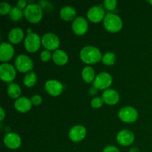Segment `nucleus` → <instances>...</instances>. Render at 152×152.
I'll list each match as a JSON object with an SVG mask.
<instances>
[{
  "instance_id": "nucleus-7",
  "label": "nucleus",
  "mask_w": 152,
  "mask_h": 152,
  "mask_svg": "<svg viewBox=\"0 0 152 152\" xmlns=\"http://www.w3.org/2000/svg\"><path fill=\"white\" fill-rule=\"evenodd\" d=\"M112 77L107 72H102L98 74L93 82V87L99 90H104L109 87L112 83Z\"/></svg>"
},
{
  "instance_id": "nucleus-3",
  "label": "nucleus",
  "mask_w": 152,
  "mask_h": 152,
  "mask_svg": "<svg viewBox=\"0 0 152 152\" xmlns=\"http://www.w3.org/2000/svg\"><path fill=\"white\" fill-rule=\"evenodd\" d=\"M24 16L32 23H37L42 18V9L40 4H30L27 5L23 11Z\"/></svg>"
},
{
  "instance_id": "nucleus-16",
  "label": "nucleus",
  "mask_w": 152,
  "mask_h": 152,
  "mask_svg": "<svg viewBox=\"0 0 152 152\" xmlns=\"http://www.w3.org/2000/svg\"><path fill=\"white\" fill-rule=\"evenodd\" d=\"M14 55V48L10 43L2 42L0 45V60L1 62H7Z\"/></svg>"
},
{
  "instance_id": "nucleus-1",
  "label": "nucleus",
  "mask_w": 152,
  "mask_h": 152,
  "mask_svg": "<svg viewBox=\"0 0 152 152\" xmlns=\"http://www.w3.org/2000/svg\"><path fill=\"white\" fill-rule=\"evenodd\" d=\"M80 58L87 64H94L99 62L102 59L101 51L94 46L88 45L80 51Z\"/></svg>"
},
{
  "instance_id": "nucleus-11",
  "label": "nucleus",
  "mask_w": 152,
  "mask_h": 152,
  "mask_svg": "<svg viewBox=\"0 0 152 152\" xmlns=\"http://www.w3.org/2000/svg\"><path fill=\"white\" fill-rule=\"evenodd\" d=\"M117 140L121 145L128 146L133 143L134 140V135L133 132L128 129H123L119 132L117 135Z\"/></svg>"
},
{
  "instance_id": "nucleus-36",
  "label": "nucleus",
  "mask_w": 152,
  "mask_h": 152,
  "mask_svg": "<svg viewBox=\"0 0 152 152\" xmlns=\"http://www.w3.org/2000/svg\"><path fill=\"white\" fill-rule=\"evenodd\" d=\"M129 152H140V150L138 149L137 148H135V147H134V148H132L130 150H129Z\"/></svg>"
},
{
  "instance_id": "nucleus-4",
  "label": "nucleus",
  "mask_w": 152,
  "mask_h": 152,
  "mask_svg": "<svg viewBox=\"0 0 152 152\" xmlns=\"http://www.w3.org/2000/svg\"><path fill=\"white\" fill-rule=\"evenodd\" d=\"M42 39L39 36L34 33H31L26 36L24 42V45L28 51L34 53L39 49Z\"/></svg>"
},
{
  "instance_id": "nucleus-17",
  "label": "nucleus",
  "mask_w": 152,
  "mask_h": 152,
  "mask_svg": "<svg viewBox=\"0 0 152 152\" xmlns=\"http://www.w3.org/2000/svg\"><path fill=\"white\" fill-rule=\"evenodd\" d=\"M102 99L104 102L108 105H114L120 100V94L114 89H107L102 93Z\"/></svg>"
},
{
  "instance_id": "nucleus-35",
  "label": "nucleus",
  "mask_w": 152,
  "mask_h": 152,
  "mask_svg": "<svg viewBox=\"0 0 152 152\" xmlns=\"http://www.w3.org/2000/svg\"><path fill=\"white\" fill-rule=\"evenodd\" d=\"M97 90L98 89H96V88L92 87L89 89V93H90L91 95H95L96 94H97Z\"/></svg>"
},
{
  "instance_id": "nucleus-15",
  "label": "nucleus",
  "mask_w": 152,
  "mask_h": 152,
  "mask_svg": "<svg viewBox=\"0 0 152 152\" xmlns=\"http://www.w3.org/2000/svg\"><path fill=\"white\" fill-rule=\"evenodd\" d=\"M105 16V11L100 5L93 6L87 12V17L93 22H99Z\"/></svg>"
},
{
  "instance_id": "nucleus-37",
  "label": "nucleus",
  "mask_w": 152,
  "mask_h": 152,
  "mask_svg": "<svg viewBox=\"0 0 152 152\" xmlns=\"http://www.w3.org/2000/svg\"><path fill=\"white\" fill-rule=\"evenodd\" d=\"M148 2H149L151 4H152V0H149V1H148Z\"/></svg>"
},
{
  "instance_id": "nucleus-18",
  "label": "nucleus",
  "mask_w": 152,
  "mask_h": 152,
  "mask_svg": "<svg viewBox=\"0 0 152 152\" xmlns=\"http://www.w3.org/2000/svg\"><path fill=\"white\" fill-rule=\"evenodd\" d=\"M32 102L28 98L22 96L16 99L14 102V107L18 111L22 113H25L30 111L32 107Z\"/></svg>"
},
{
  "instance_id": "nucleus-34",
  "label": "nucleus",
  "mask_w": 152,
  "mask_h": 152,
  "mask_svg": "<svg viewBox=\"0 0 152 152\" xmlns=\"http://www.w3.org/2000/svg\"><path fill=\"white\" fill-rule=\"evenodd\" d=\"M0 114H1L0 120H1V121H2V120H4V117H5V113H4V109H3L2 107H1V108H0Z\"/></svg>"
},
{
  "instance_id": "nucleus-30",
  "label": "nucleus",
  "mask_w": 152,
  "mask_h": 152,
  "mask_svg": "<svg viewBox=\"0 0 152 152\" xmlns=\"http://www.w3.org/2000/svg\"><path fill=\"white\" fill-rule=\"evenodd\" d=\"M40 56H41V59L43 62H48V61H49L52 55L51 53L50 52V50H45L42 51Z\"/></svg>"
},
{
  "instance_id": "nucleus-21",
  "label": "nucleus",
  "mask_w": 152,
  "mask_h": 152,
  "mask_svg": "<svg viewBox=\"0 0 152 152\" xmlns=\"http://www.w3.org/2000/svg\"><path fill=\"white\" fill-rule=\"evenodd\" d=\"M53 62L58 65H64L68 60V56L66 52L62 50H56L52 55Z\"/></svg>"
},
{
  "instance_id": "nucleus-19",
  "label": "nucleus",
  "mask_w": 152,
  "mask_h": 152,
  "mask_svg": "<svg viewBox=\"0 0 152 152\" xmlns=\"http://www.w3.org/2000/svg\"><path fill=\"white\" fill-rule=\"evenodd\" d=\"M24 38V31L20 28H14L8 34V39L13 44H18Z\"/></svg>"
},
{
  "instance_id": "nucleus-8",
  "label": "nucleus",
  "mask_w": 152,
  "mask_h": 152,
  "mask_svg": "<svg viewBox=\"0 0 152 152\" xmlns=\"http://www.w3.org/2000/svg\"><path fill=\"white\" fill-rule=\"evenodd\" d=\"M16 71L14 67L9 63H3L0 65V77L6 83H12L16 77Z\"/></svg>"
},
{
  "instance_id": "nucleus-31",
  "label": "nucleus",
  "mask_w": 152,
  "mask_h": 152,
  "mask_svg": "<svg viewBox=\"0 0 152 152\" xmlns=\"http://www.w3.org/2000/svg\"><path fill=\"white\" fill-rule=\"evenodd\" d=\"M31 100L33 105H39L42 103V99L41 96L39 94L34 95L31 99Z\"/></svg>"
},
{
  "instance_id": "nucleus-10",
  "label": "nucleus",
  "mask_w": 152,
  "mask_h": 152,
  "mask_svg": "<svg viewBox=\"0 0 152 152\" xmlns=\"http://www.w3.org/2000/svg\"><path fill=\"white\" fill-rule=\"evenodd\" d=\"M45 88L49 94L56 96H59L63 91V85L58 80H50L45 83Z\"/></svg>"
},
{
  "instance_id": "nucleus-9",
  "label": "nucleus",
  "mask_w": 152,
  "mask_h": 152,
  "mask_svg": "<svg viewBox=\"0 0 152 152\" xmlns=\"http://www.w3.org/2000/svg\"><path fill=\"white\" fill-rule=\"evenodd\" d=\"M42 44L46 50H56L60 45V41L57 36L53 33H47L42 37Z\"/></svg>"
},
{
  "instance_id": "nucleus-5",
  "label": "nucleus",
  "mask_w": 152,
  "mask_h": 152,
  "mask_svg": "<svg viewBox=\"0 0 152 152\" xmlns=\"http://www.w3.org/2000/svg\"><path fill=\"white\" fill-rule=\"evenodd\" d=\"M15 66L19 71L26 73L31 71L34 63L31 58L25 54H19L15 59Z\"/></svg>"
},
{
  "instance_id": "nucleus-14",
  "label": "nucleus",
  "mask_w": 152,
  "mask_h": 152,
  "mask_svg": "<svg viewBox=\"0 0 152 152\" xmlns=\"http://www.w3.org/2000/svg\"><path fill=\"white\" fill-rule=\"evenodd\" d=\"M86 135V129L84 126L77 125L70 129L68 136L73 142H78L83 140Z\"/></svg>"
},
{
  "instance_id": "nucleus-22",
  "label": "nucleus",
  "mask_w": 152,
  "mask_h": 152,
  "mask_svg": "<svg viewBox=\"0 0 152 152\" xmlns=\"http://www.w3.org/2000/svg\"><path fill=\"white\" fill-rule=\"evenodd\" d=\"M82 77L83 80L87 83H91L95 80V71L91 66H86L82 71Z\"/></svg>"
},
{
  "instance_id": "nucleus-13",
  "label": "nucleus",
  "mask_w": 152,
  "mask_h": 152,
  "mask_svg": "<svg viewBox=\"0 0 152 152\" xmlns=\"http://www.w3.org/2000/svg\"><path fill=\"white\" fill-rule=\"evenodd\" d=\"M4 143L10 149H16L19 148L22 143V140H21L19 135L17 134L10 132L7 133L4 137Z\"/></svg>"
},
{
  "instance_id": "nucleus-2",
  "label": "nucleus",
  "mask_w": 152,
  "mask_h": 152,
  "mask_svg": "<svg viewBox=\"0 0 152 152\" xmlns=\"http://www.w3.org/2000/svg\"><path fill=\"white\" fill-rule=\"evenodd\" d=\"M103 25L105 30L109 32L116 33L120 31L123 28V21L115 13H108L104 18Z\"/></svg>"
},
{
  "instance_id": "nucleus-33",
  "label": "nucleus",
  "mask_w": 152,
  "mask_h": 152,
  "mask_svg": "<svg viewBox=\"0 0 152 152\" xmlns=\"http://www.w3.org/2000/svg\"><path fill=\"white\" fill-rule=\"evenodd\" d=\"M27 2L25 0H19V1H17L16 3V5H17V7H19V9L25 8L27 7Z\"/></svg>"
},
{
  "instance_id": "nucleus-27",
  "label": "nucleus",
  "mask_w": 152,
  "mask_h": 152,
  "mask_svg": "<svg viewBox=\"0 0 152 152\" xmlns=\"http://www.w3.org/2000/svg\"><path fill=\"white\" fill-rule=\"evenodd\" d=\"M12 8L9 3L5 2V1H3V2L0 3V14L1 15H5L7 13H10L11 11Z\"/></svg>"
},
{
  "instance_id": "nucleus-24",
  "label": "nucleus",
  "mask_w": 152,
  "mask_h": 152,
  "mask_svg": "<svg viewBox=\"0 0 152 152\" xmlns=\"http://www.w3.org/2000/svg\"><path fill=\"white\" fill-rule=\"evenodd\" d=\"M37 74L34 72H28L26 75L25 76L23 80L24 85L26 87H33L37 83Z\"/></svg>"
},
{
  "instance_id": "nucleus-25",
  "label": "nucleus",
  "mask_w": 152,
  "mask_h": 152,
  "mask_svg": "<svg viewBox=\"0 0 152 152\" xmlns=\"http://www.w3.org/2000/svg\"><path fill=\"white\" fill-rule=\"evenodd\" d=\"M116 61V56L112 52H106L102 56V62L105 65H114Z\"/></svg>"
},
{
  "instance_id": "nucleus-6",
  "label": "nucleus",
  "mask_w": 152,
  "mask_h": 152,
  "mask_svg": "<svg viewBox=\"0 0 152 152\" xmlns=\"http://www.w3.org/2000/svg\"><path fill=\"white\" fill-rule=\"evenodd\" d=\"M118 116L120 120L125 123H134L137 120L138 112L134 107L126 106L119 111Z\"/></svg>"
},
{
  "instance_id": "nucleus-29",
  "label": "nucleus",
  "mask_w": 152,
  "mask_h": 152,
  "mask_svg": "<svg viewBox=\"0 0 152 152\" xmlns=\"http://www.w3.org/2000/svg\"><path fill=\"white\" fill-rule=\"evenodd\" d=\"M103 100L101 97H99V96H96V97L93 98L91 99V104L92 108H100L101 106L103 104Z\"/></svg>"
},
{
  "instance_id": "nucleus-28",
  "label": "nucleus",
  "mask_w": 152,
  "mask_h": 152,
  "mask_svg": "<svg viewBox=\"0 0 152 152\" xmlns=\"http://www.w3.org/2000/svg\"><path fill=\"white\" fill-rule=\"evenodd\" d=\"M104 6L108 10H114L116 8L117 1L116 0H105L103 1Z\"/></svg>"
},
{
  "instance_id": "nucleus-32",
  "label": "nucleus",
  "mask_w": 152,
  "mask_h": 152,
  "mask_svg": "<svg viewBox=\"0 0 152 152\" xmlns=\"http://www.w3.org/2000/svg\"><path fill=\"white\" fill-rule=\"evenodd\" d=\"M103 152H120L119 148L114 145H108L105 147L103 149Z\"/></svg>"
},
{
  "instance_id": "nucleus-20",
  "label": "nucleus",
  "mask_w": 152,
  "mask_h": 152,
  "mask_svg": "<svg viewBox=\"0 0 152 152\" xmlns=\"http://www.w3.org/2000/svg\"><path fill=\"white\" fill-rule=\"evenodd\" d=\"M59 15H60V17L63 20L71 21L74 19H76L75 17L76 15H77V12H76V10L74 7H71V6L67 5L61 9L60 12H59Z\"/></svg>"
},
{
  "instance_id": "nucleus-23",
  "label": "nucleus",
  "mask_w": 152,
  "mask_h": 152,
  "mask_svg": "<svg viewBox=\"0 0 152 152\" xmlns=\"http://www.w3.org/2000/svg\"><path fill=\"white\" fill-rule=\"evenodd\" d=\"M7 91V94L12 99H18V98H19V96H20L21 93H22L20 86L16 84V83H11L9 84Z\"/></svg>"
},
{
  "instance_id": "nucleus-26",
  "label": "nucleus",
  "mask_w": 152,
  "mask_h": 152,
  "mask_svg": "<svg viewBox=\"0 0 152 152\" xmlns=\"http://www.w3.org/2000/svg\"><path fill=\"white\" fill-rule=\"evenodd\" d=\"M24 13L23 11H22L21 9H19L17 7H13L12 8L11 11L9 13L10 15V18L13 21H18L22 19V16H23Z\"/></svg>"
},
{
  "instance_id": "nucleus-12",
  "label": "nucleus",
  "mask_w": 152,
  "mask_h": 152,
  "mask_svg": "<svg viewBox=\"0 0 152 152\" xmlns=\"http://www.w3.org/2000/svg\"><path fill=\"white\" fill-rule=\"evenodd\" d=\"M88 28L87 20L83 16H78L72 23V29L77 35L82 36L86 33Z\"/></svg>"
}]
</instances>
